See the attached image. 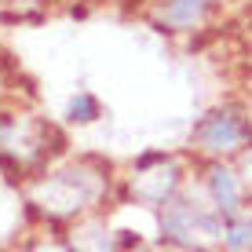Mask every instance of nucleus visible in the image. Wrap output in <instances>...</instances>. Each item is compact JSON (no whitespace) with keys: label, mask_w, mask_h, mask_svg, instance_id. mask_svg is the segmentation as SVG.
Here are the masks:
<instances>
[{"label":"nucleus","mask_w":252,"mask_h":252,"mask_svg":"<svg viewBox=\"0 0 252 252\" xmlns=\"http://www.w3.org/2000/svg\"><path fill=\"white\" fill-rule=\"evenodd\" d=\"M252 139V125L238 110H212L201 125L194 128V143L205 154H234Z\"/></svg>","instance_id":"1"},{"label":"nucleus","mask_w":252,"mask_h":252,"mask_svg":"<svg viewBox=\"0 0 252 252\" xmlns=\"http://www.w3.org/2000/svg\"><path fill=\"white\" fill-rule=\"evenodd\" d=\"M95 194H99V179H95L92 172H84V168L59 172V176H51L48 183L40 187V201H44V208H51V212H73V208H81L84 201H92Z\"/></svg>","instance_id":"2"},{"label":"nucleus","mask_w":252,"mask_h":252,"mask_svg":"<svg viewBox=\"0 0 252 252\" xmlns=\"http://www.w3.org/2000/svg\"><path fill=\"white\" fill-rule=\"evenodd\" d=\"M164 234L176 241H190V245H208V241L223 238L227 230H223L220 216L212 212H201L194 205H172L164 212Z\"/></svg>","instance_id":"3"},{"label":"nucleus","mask_w":252,"mask_h":252,"mask_svg":"<svg viewBox=\"0 0 252 252\" xmlns=\"http://www.w3.org/2000/svg\"><path fill=\"white\" fill-rule=\"evenodd\" d=\"M216 0H161L158 4V22L168 26V30H194L208 19Z\"/></svg>","instance_id":"4"},{"label":"nucleus","mask_w":252,"mask_h":252,"mask_svg":"<svg viewBox=\"0 0 252 252\" xmlns=\"http://www.w3.org/2000/svg\"><path fill=\"white\" fill-rule=\"evenodd\" d=\"M176 183H179V168H176L172 161H161L158 168L139 172V176L132 179V190H135V197H143V201L161 205L164 197L176 190Z\"/></svg>","instance_id":"5"},{"label":"nucleus","mask_w":252,"mask_h":252,"mask_svg":"<svg viewBox=\"0 0 252 252\" xmlns=\"http://www.w3.org/2000/svg\"><path fill=\"white\" fill-rule=\"evenodd\" d=\"M208 194H212V201H216V208H220V212H227V216L238 212L241 187H238V176H234L230 168L216 164V168L208 172Z\"/></svg>","instance_id":"6"},{"label":"nucleus","mask_w":252,"mask_h":252,"mask_svg":"<svg viewBox=\"0 0 252 252\" xmlns=\"http://www.w3.org/2000/svg\"><path fill=\"white\" fill-rule=\"evenodd\" d=\"M99 117V102H95V95L81 92L69 99V121H81V125H88V121Z\"/></svg>","instance_id":"7"},{"label":"nucleus","mask_w":252,"mask_h":252,"mask_svg":"<svg viewBox=\"0 0 252 252\" xmlns=\"http://www.w3.org/2000/svg\"><path fill=\"white\" fill-rule=\"evenodd\" d=\"M223 241H227L234 252L252 249V220H238V223H230L227 234H223Z\"/></svg>","instance_id":"8"},{"label":"nucleus","mask_w":252,"mask_h":252,"mask_svg":"<svg viewBox=\"0 0 252 252\" xmlns=\"http://www.w3.org/2000/svg\"><path fill=\"white\" fill-rule=\"evenodd\" d=\"M241 172H245V187H249V194H252V150L241 158Z\"/></svg>","instance_id":"9"},{"label":"nucleus","mask_w":252,"mask_h":252,"mask_svg":"<svg viewBox=\"0 0 252 252\" xmlns=\"http://www.w3.org/2000/svg\"><path fill=\"white\" fill-rule=\"evenodd\" d=\"M40 252H59V249H40Z\"/></svg>","instance_id":"10"}]
</instances>
